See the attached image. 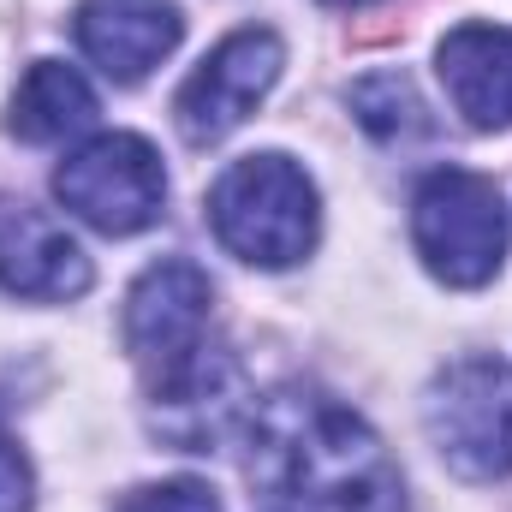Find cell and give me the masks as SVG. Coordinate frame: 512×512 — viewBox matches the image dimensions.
Masks as SVG:
<instances>
[{"mask_svg": "<svg viewBox=\"0 0 512 512\" xmlns=\"http://www.w3.org/2000/svg\"><path fill=\"white\" fill-rule=\"evenodd\" d=\"M54 197L96 233L131 239L143 227L161 221L167 203V173L149 137L137 131H102L90 143H78L60 167H54Z\"/></svg>", "mask_w": 512, "mask_h": 512, "instance_id": "cell-5", "label": "cell"}, {"mask_svg": "<svg viewBox=\"0 0 512 512\" xmlns=\"http://www.w3.org/2000/svg\"><path fill=\"white\" fill-rule=\"evenodd\" d=\"M411 245L423 268L459 292L489 286L507 256V203L471 167H435L411 191Z\"/></svg>", "mask_w": 512, "mask_h": 512, "instance_id": "cell-3", "label": "cell"}, {"mask_svg": "<svg viewBox=\"0 0 512 512\" xmlns=\"http://www.w3.org/2000/svg\"><path fill=\"white\" fill-rule=\"evenodd\" d=\"M322 6H376V0H322Z\"/></svg>", "mask_w": 512, "mask_h": 512, "instance_id": "cell-15", "label": "cell"}, {"mask_svg": "<svg viewBox=\"0 0 512 512\" xmlns=\"http://www.w3.org/2000/svg\"><path fill=\"white\" fill-rule=\"evenodd\" d=\"M352 114H358V126L376 131L382 143H405V137H417V131H429V114H423V102H417V90L405 84V78H364L358 90H352Z\"/></svg>", "mask_w": 512, "mask_h": 512, "instance_id": "cell-12", "label": "cell"}, {"mask_svg": "<svg viewBox=\"0 0 512 512\" xmlns=\"http://www.w3.org/2000/svg\"><path fill=\"white\" fill-rule=\"evenodd\" d=\"M435 72L447 102L477 131H512V30L507 24H459L435 48Z\"/></svg>", "mask_w": 512, "mask_h": 512, "instance_id": "cell-10", "label": "cell"}, {"mask_svg": "<svg viewBox=\"0 0 512 512\" xmlns=\"http://www.w3.org/2000/svg\"><path fill=\"white\" fill-rule=\"evenodd\" d=\"M12 137L18 143H66L78 131L96 126V90L84 84L78 66L60 60H36L12 96Z\"/></svg>", "mask_w": 512, "mask_h": 512, "instance_id": "cell-11", "label": "cell"}, {"mask_svg": "<svg viewBox=\"0 0 512 512\" xmlns=\"http://www.w3.org/2000/svg\"><path fill=\"white\" fill-rule=\"evenodd\" d=\"M423 429L447 471L465 483L512 477V364L459 358L423 387Z\"/></svg>", "mask_w": 512, "mask_h": 512, "instance_id": "cell-4", "label": "cell"}, {"mask_svg": "<svg viewBox=\"0 0 512 512\" xmlns=\"http://www.w3.org/2000/svg\"><path fill=\"white\" fill-rule=\"evenodd\" d=\"M251 483L298 512H405L382 435L322 387H274L245 417Z\"/></svg>", "mask_w": 512, "mask_h": 512, "instance_id": "cell-1", "label": "cell"}, {"mask_svg": "<svg viewBox=\"0 0 512 512\" xmlns=\"http://www.w3.org/2000/svg\"><path fill=\"white\" fill-rule=\"evenodd\" d=\"M0 292L30 298V304L84 298L90 292V256L54 215L6 203L0 209Z\"/></svg>", "mask_w": 512, "mask_h": 512, "instance_id": "cell-8", "label": "cell"}, {"mask_svg": "<svg viewBox=\"0 0 512 512\" xmlns=\"http://www.w3.org/2000/svg\"><path fill=\"white\" fill-rule=\"evenodd\" d=\"M120 512H221L215 489L197 483V477H173V483H149V489H131Z\"/></svg>", "mask_w": 512, "mask_h": 512, "instance_id": "cell-13", "label": "cell"}, {"mask_svg": "<svg viewBox=\"0 0 512 512\" xmlns=\"http://www.w3.org/2000/svg\"><path fill=\"white\" fill-rule=\"evenodd\" d=\"M209 322H215V280L191 256H161L131 280L120 334L143 382H161L209 346Z\"/></svg>", "mask_w": 512, "mask_h": 512, "instance_id": "cell-6", "label": "cell"}, {"mask_svg": "<svg viewBox=\"0 0 512 512\" xmlns=\"http://www.w3.org/2000/svg\"><path fill=\"white\" fill-rule=\"evenodd\" d=\"M36 501V477H30V459L18 453V441L0 435V512H30Z\"/></svg>", "mask_w": 512, "mask_h": 512, "instance_id": "cell-14", "label": "cell"}, {"mask_svg": "<svg viewBox=\"0 0 512 512\" xmlns=\"http://www.w3.org/2000/svg\"><path fill=\"white\" fill-rule=\"evenodd\" d=\"M280 66H286V48H280L274 30H262V24L233 30L179 84V96H173V126H179V137L197 143V149L233 137L262 108V96L280 84Z\"/></svg>", "mask_w": 512, "mask_h": 512, "instance_id": "cell-7", "label": "cell"}, {"mask_svg": "<svg viewBox=\"0 0 512 512\" xmlns=\"http://www.w3.org/2000/svg\"><path fill=\"white\" fill-rule=\"evenodd\" d=\"M72 30L114 84H137L179 48L185 18L173 0H78Z\"/></svg>", "mask_w": 512, "mask_h": 512, "instance_id": "cell-9", "label": "cell"}, {"mask_svg": "<svg viewBox=\"0 0 512 512\" xmlns=\"http://www.w3.org/2000/svg\"><path fill=\"white\" fill-rule=\"evenodd\" d=\"M209 227L227 251L251 268H292L316 251V233H322V197H316V179L280 155V149H262L233 161L215 191H209Z\"/></svg>", "mask_w": 512, "mask_h": 512, "instance_id": "cell-2", "label": "cell"}]
</instances>
